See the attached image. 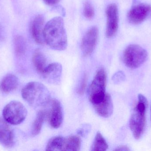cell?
<instances>
[{"label":"cell","mask_w":151,"mask_h":151,"mask_svg":"<svg viewBox=\"0 0 151 151\" xmlns=\"http://www.w3.org/2000/svg\"><path fill=\"white\" fill-rule=\"evenodd\" d=\"M15 49L17 54L21 55L24 52L26 49L25 39L22 36H17L14 40Z\"/></svg>","instance_id":"44dd1931"},{"label":"cell","mask_w":151,"mask_h":151,"mask_svg":"<svg viewBox=\"0 0 151 151\" xmlns=\"http://www.w3.org/2000/svg\"></svg>","instance_id":"83f0119b"},{"label":"cell","mask_w":151,"mask_h":151,"mask_svg":"<svg viewBox=\"0 0 151 151\" xmlns=\"http://www.w3.org/2000/svg\"><path fill=\"white\" fill-rule=\"evenodd\" d=\"M43 35L45 43L51 48L63 51L67 48V34L61 17H55L50 20L45 25Z\"/></svg>","instance_id":"6da1fadb"},{"label":"cell","mask_w":151,"mask_h":151,"mask_svg":"<svg viewBox=\"0 0 151 151\" xmlns=\"http://www.w3.org/2000/svg\"><path fill=\"white\" fill-rule=\"evenodd\" d=\"M108 144L100 132L97 133L91 148L93 151H105L108 149Z\"/></svg>","instance_id":"ffe728a7"},{"label":"cell","mask_w":151,"mask_h":151,"mask_svg":"<svg viewBox=\"0 0 151 151\" xmlns=\"http://www.w3.org/2000/svg\"><path fill=\"white\" fill-rule=\"evenodd\" d=\"M32 60L36 71L41 74L47 66L46 57L40 50L37 49L34 53Z\"/></svg>","instance_id":"2e32d148"},{"label":"cell","mask_w":151,"mask_h":151,"mask_svg":"<svg viewBox=\"0 0 151 151\" xmlns=\"http://www.w3.org/2000/svg\"><path fill=\"white\" fill-rule=\"evenodd\" d=\"M44 18L42 15L36 16L31 23L30 32L35 41L38 44L45 43L44 39Z\"/></svg>","instance_id":"7c38bea8"},{"label":"cell","mask_w":151,"mask_h":151,"mask_svg":"<svg viewBox=\"0 0 151 151\" xmlns=\"http://www.w3.org/2000/svg\"><path fill=\"white\" fill-rule=\"evenodd\" d=\"M83 14L88 19L92 18L95 15L94 8L88 1H86L83 4Z\"/></svg>","instance_id":"7402d4cb"},{"label":"cell","mask_w":151,"mask_h":151,"mask_svg":"<svg viewBox=\"0 0 151 151\" xmlns=\"http://www.w3.org/2000/svg\"><path fill=\"white\" fill-rule=\"evenodd\" d=\"M46 4L49 5H54L57 4L61 0H43Z\"/></svg>","instance_id":"d4e9b609"},{"label":"cell","mask_w":151,"mask_h":151,"mask_svg":"<svg viewBox=\"0 0 151 151\" xmlns=\"http://www.w3.org/2000/svg\"><path fill=\"white\" fill-rule=\"evenodd\" d=\"M106 74L104 69L97 72L88 90L89 101L93 105L98 103L104 98L106 85Z\"/></svg>","instance_id":"277c9868"},{"label":"cell","mask_w":151,"mask_h":151,"mask_svg":"<svg viewBox=\"0 0 151 151\" xmlns=\"http://www.w3.org/2000/svg\"><path fill=\"white\" fill-rule=\"evenodd\" d=\"M19 80L14 74L6 75L0 82V89L4 93L8 94L15 90L18 87Z\"/></svg>","instance_id":"9a60e30c"},{"label":"cell","mask_w":151,"mask_h":151,"mask_svg":"<svg viewBox=\"0 0 151 151\" xmlns=\"http://www.w3.org/2000/svg\"><path fill=\"white\" fill-rule=\"evenodd\" d=\"M86 83H87V79H86V76H84L81 82L80 88L78 90L79 94H81V95L83 94L84 90H85V88H86Z\"/></svg>","instance_id":"cb8c5ba5"},{"label":"cell","mask_w":151,"mask_h":151,"mask_svg":"<svg viewBox=\"0 0 151 151\" xmlns=\"http://www.w3.org/2000/svg\"><path fill=\"white\" fill-rule=\"evenodd\" d=\"M151 12L150 4L135 3L128 13V20L131 24L137 25L144 21Z\"/></svg>","instance_id":"52a82bcc"},{"label":"cell","mask_w":151,"mask_h":151,"mask_svg":"<svg viewBox=\"0 0 151 151\" xmlns=\"http://www.w3.org/2000/svg\"><path fill=\"white\" fill-rule=\"evenodd\" d=\"M50 124L52 128L58 129L60 127L63 120V114L61 103L56 99H54L51 103V108L47 112Z\"/></svg>","instance_id":"30bf717a"},{"label":"cell","mask_w":151,"mask_h":151,"mask_svg":"<svg viewBox=\"0 0 151 151\" xmlns=\"http://www.w3.org/2000/svg\"><path fill=\"white\" fill-rule=\"evenodd\" d=\"M62 66L58 63H53L47 66L42 76L46 82L51 84H58L61 81Z\"/></svg>","instance_id":"8fae6325"},{"label":"cell","mask_w":151,"mask_h":151,"mask_svg":"<svg viewBox=\"0 0 151 151\" xmlns=\"http://www.w3.org/2000/svg\"><path fill=\"white\" fill-rule=\"evenodd\" d=\"M148 101L142 94L138 96V102L134 109L129 121V127L136 139L141 138L146 126V113Z\"/></svg>","instance_id":"3957f363"},{"label":"cell","mask_w":151,"mask_h":151,"mask_svg":"<svg viewBox=\"0 0 151 151\" xmlns=\"http://www.w3.org/2000/svg\"><path fill=\"white\" fill-rule=\"evenodd\" d=\"M1 35H2L1 29V27H0V39H1Z\"/></svg>","instance_id":"4316f807"},{"label":"cell","mask_w":151,"mask_h":151,"mask_svg":"<svg viewBox=\"0 0 151 151\" xmlns=\"http://www.w3.org/2000/svg\"><path fill=\"white\" fill-rule=\"evenodd\" d=\"M2 115L4 118L9 124L18 125L25 119L27 111L22 103L12 101L5 105L3 110Z\"/></svg>","instance_id":"8992f818"},{"label":"cell","mask_w":151,"mask_h":151,"mask_svg":"<svg viewBox=\"0 0 151 151\" xmlns=\"http://www.w3.org/2000/svg\"><path fill=\"white\" fill-rule=\"evenodd\" d=\"M147 58V51L137 44L129 45L123 52V62L127 67L131 69H136L141 66L146 61Z\"/></svg>","instance_id":"5b68a950"},{"label":"cell","mask_w":151,"mask_h":151,"mask_svg":"<svg viewBox=\"0 0 151 151\" xmlns=\"http://www.w3.org/2000/svg\"><path fill=\"white\" fill-rule=\"evenodd\" d=\"M106 35L107 38H112L115 35L119 28V11L115 4L107 6L106 11Z\"/></svg>","instance_id":"ba28073f"},{"label":"cell","mask_w":151,"mask_h":151,"mask_svg":"<svg viewBox=\"0 0 151 151\" xmlns=\"http://www.w3.org/2000/svg\"><path fill=\"white\" fill-rule=\"evenodd\" d=\"M125 79V75L122 72H119L114 74L113 77V80L115 83H119L124 80Z\"/></svg>","instance_id":"603a6c76"},{"label":"cell","mask_w":151,"mask_h":151,"mask_svg":"<svg viewBox=\"0 0 151 151\" xmlns=\"http://www.w3.org/2000/svg\"><path fill=\"white\" fill-rule=\"evenodd\" d=\"M23 99L32 107H43L48 104L50 94L48 89L42 83L37 82H29L21 91Z\"/></svg>","instance_id":"7a4b0ae2"},{"label":"cell","mask_w":151,"mask_h":151,"mask_svg":"<svg viewBox=\"0 0 151 151\" xmlns=\"http://www.w3.org/2000/svg\"><path fill=\"white\" fill-rule=\"evenodd\" d=\"M93 105L97 113L103 118H109L113 112V104L111 97L109 94L106 93L101 102Z\"/></svg>","instance_id":"5bb4252c"},{"label":"cell","mask_w":151,"mask_h":151,"mask_svg":"<svg viewBox=\"0 0 151 151\" xmlns=\"http://www.w3.org/2000/svg\"><path fill=\"white\" fill-rule=\"evenodd\" d=\"M99 31L96 26L90 27L85 33L81 42V50L85 56L90 55L96 46Z\"/></svg>","instance_id":"9c48e42d"},{"label":"cell","mask_w":151,"mask_h":151,"mask_svg":"<svg viewBox=\"0 0 151 151\" xmlns=\"http://www.w3.org/2000/svg\"><path fill=\"white\" fill-rule=\"evenodd\" d=\"M47 117V111L41 110L37 113V116L33 124L32 134L33 136L38 135L42 128L43 122Z\"/></svg>","instance_id":"ac0fdd59"},{"label":"cell","mask_w":151,"mask_h":151,"mask_svg":"<svg viewBox=\"0 0 151 151\" xmlns=\"http://www.w3.org/2000/svg\"><path fill=\"white\" fill-rule=\"evenodd\" d=\"M14 143V135L12 128L4 118L0 117V144L7 148H11Z\"/></svg>","instance_id":"4fadbf2b"},{"label":"cell","mask_w":151,"mask_h":151,"mask_svg":"<svg viewBox=\"0 0 151 151\" xmlns=\"http://www.w3.org/2000/svg\"><path fill=\"white\" fill-rule=\"evenodd\" d=\"M115 151H129V148L126 145H121L117 147L115 150Z\"/></svg>","instance_id":"484cf974"},{"label":"cell","mask_w":151,"mask_h":151,"mask_svg":"<svg viewBox=\"0 0 151 151\" xmlns=\"http://www.w3.org/2000/svg\"><path fill=\"white\" fill-rule=\"evenodd\" d=\"M65 137L57 136L50 139L46 147V150L65 151Z\"/></svg>","instance_id":"e0dca14e"},{"label":"cell","mask_w":151,"mask_h":151,"mask_svg":"<svg viewBox=\"0 0 151 151\" xmlns=\"http://www.w3.org/2000/svg\"><path fill=\"white\" fill-rule=\"evenodd\" d=\"M81 141L78 136L73 135L65 137V151H78L81 149Z\"/></svg>","instance_id":"d6986e66"}]
</instances>
